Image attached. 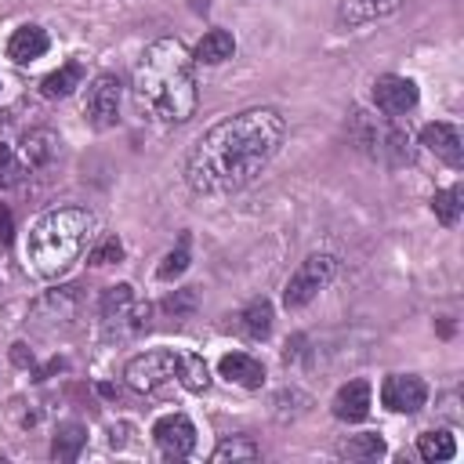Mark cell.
<instances>
[{
	"instance_id": "obj_30",
	"label": "cell",
	"mask_w": 464,
	"mask_h": 464,
	"mask_svg": "<svg viewBox=\"0 0 464 464\" xmlns=\"http://www.w3.org/2000/svg\"><path fill=\"white\" fill-rule=\"evenodd\" d=\"M25 174H33V170L25 167V160L18 156V149H14V145H7V141H0V188L18 185Z\"/></svg>"
},
{
	"instance_id": "obj_5",
	"label": "cell",
	"mask_w": 464,
	"mask_h": 464,
	"mask_svg": "<svg viewBox=\"0 0 464 464\" xmlns=\"http://www.w3.org/2000/svg\"><path fill=\"white\" fill-rule=\"evenodd\" d=\"M355 141L381 163H410V130H402L392 116H366L355 112Z\"/></svg>"
},
{
	"instance_id": "obj_20",
	"label": "cell",
	"mask_w": 464,
	"mask_h": 464,
	"mask_svg": "<svg viewBox=\"0 0 464 464\" xmlns=\"http://www.w3.org/2000/svg\"><path fill=\"white\" fill-rule=\"evenodd\" d=\"M72 312H76V294H72V286L47 290V294L33 304V315H36L40 323H51V326L69 323V319H72Z\"/></svg>"
},
{
	"instance_id": "obj_10",
	"label": "cell",
	"mask_w": 464,
	"mask_h": 464,
	"mask_svg": "<svg viewBox=\"0 0 464 464\" xmlns=\"http://www.w3.org/2000/svg\"><path fill=\"white\" fill-rule=\"evenodd\" d=\"M152 442L156 450L167 457V460H181L196 450V424L188 413L181 410H170V413H160L152 420Z\"/></svg>"
},
{
	"instance_id": "obj_23",
	"label": "cell",
	"mask_w": 464,
	"mask_h": 464,
	"mask_svg": "<svg viewBox=\"0 0 464 464\" xmlns=\"http://www.w3.org/2000/svg\"><path fill=\"white\" fill-rule=\"evenodd\" d=\"M178 384L185 392H207L210 388V366L199 352H178Z\"/></svg>"
},
{
	"instance_id": "obj_8",
	"label": "cell",
	"mask_w": 464,
	"mask_h": 464,
	"mask_svg": "<svg viewBox=\"0 0 464 464\" xmlns=\"http://www.w3.org/2000/svg\"><path fill=\"white\" fill-rule=\"evenodd\" d=\"M120 105H123V83L116 72H98L87 83L83 94V120L94 130H112L120 123Z\"/></svg>"
},
{
	"instance_id": "obj_22",
	"label": "cell",
	"mask_w": 464,
	"mask_h": 464,
	"mask_svg": "<svg viewBox=\"0 0 464 464\" xmlns=\"http://www.w3.org/2000/svg\"><path fill=\"white\" fill-rule=\"evenodd\" d=\"M417 453H420V460H428V464L453 460V457H457V439H453V431H446V428L420 431V435H417Z\"/></svg>"
},
{
	"instance_id": "obj_34",
	"label": "cell",
	"mask_w": 464,
	"mask_h": 464,
	"mask_svg": "<svg viewBox=\"0 0 464 464\" xmlns=\"http://www.w3.org/2000/svg\"><path fill=\"white\" fill-rule=\"evenodd\" d=\"M0 460H4V453H0Z\"/></svg>"
},
{
	"instance_id": "obj_6",
	"label": "cell",
	"mask_w": 464,
	"mask_h": 464,
	"mask_svg": "<svg viewBox=\"0 0 464 464\" xmlns=\"http://www.w3.org/2000/svg\"><path fill=\"white\" fill-rule=\"evenodd\" d=\"M337 268H341V261H337L334 254H308V257L290 272V279H286V286H283V308L301 312L304 304H312V301L334 283Z\"/></svg>"
},
{
	"instance_id": "obj_2",
	"label": "cell",
	"mask_w": 464,
	"mask_h": 464,
	"mask_svg": "<svg viewBox=\"0 0 464 464\" xmlns=\"http://www.w3.org/2000/svg\"><path fill=\"white\" fill-rule=\"evenodd\" d=\"M130 91L141 116H149L152 123H185L196 112L199 98L192 51L174 36L152 40L134 65Z\"/></svg>"
},
{
	"instance_id": "obj_19",
	"label": "cell",
	"mask_w": 464,
	"mask_h": 464,
	"mask_svg": "<svg viewBox=\"0 0 464 464\" xmlns=\"http://www.w3.org/2000/svg\"><path fill=\"white\" fill-rule=\"evenodd\" d=\"M58 134L54 130H44V127H36V130H29L25 138H22V145H14L18 149V156L25 160V167L29 170H40L44 163H51L54 160V152H58Z\"/></svg>"
},
{
	"instance_id": "obj_28",
	"label": "cell",
	"mask_w": 464,
	"mask_h": 464,
	"mask_svg": "<svg viewBox=\"0 0 464 464\" xmlns=\"http://www.w3.org/2000/svg\"><path fill=\"white\" fill-rule=\"evenodd\" d=\"M188 261H192V254H188V236H181V239H178V246H174V250H167V254H163V261L156 265V279H160V283H174V279L188 268Z\"/></svg>"
},
{
	"instance_id": "obj_21",
	"label": "cell",
	"mask_w": 464,
	"mask_h": 464,
	"mask_svg": "<svg viewBox=\"0 0 464 464\" xmlns=\"http://www.w3.org/2000/svg\"><path fill=\"white\" fill-rule=\"evenodd\" d=\"M80 83H83V62H80V58H69L62 69H54V72H47V76L40 80V94H44V98H65V94H72Z\"/></svg>"
},
{
	"instance_id": "obj_1",
	"label": "cell",
	"mask_w": 464,
	"mask_h": 464,
	"mask_svg": "<svg viewBox=\"0 0 464 464\" xmlns=\"http://www.w3.org/2000/svg\"><path fill=\"white\" fill-rule=\"evenodd\" d=\"M286 120L272 105L232 112L207 127L185 156V181L196 196H228L250 185L283 145Z\"/></svg>"
},
{
	"instance_id": "obj_9",
	"label": "cell",
	"mask_w": 464,
	"mask_h": 464,
	"mask_svg": "<svg viewBox=\"0 0 464 464\" xmlns=\"http://www.w3.org/2000/svg\"><path fill=\"white\" fill-rule=\"evenodd\" d=\"M373 105H377V112L381 116H392V120H399V116H410L417 105H420V87H417V80L413 76H402V72H381L377 80H373Z\"/></svg>"
},
{
	"instance_id": "obj_17",
	"label": "cell",
	"mask_w": 464,
	"mask_h": 464,
	"mask_svg": "<svg viewBox=\"0 0 464 464\" xmlns=\"http://www.w3.org/2000/svg\"><path fill=\"white\" fill-rule=\"evenodd\" d=\"M272 319H276V308L268 297H250L239 315H236V330L246 337V341H265L272 334Z\"/></svg>"
},
{
	"instance_id": "obj_13",
	"label": "cell",
	"mask_w": 464,
	"mask_h": 464,
	"mask_svg": "<svg viewBox=\"0 0 464 464\" xmlns=\"http://www.w3.org/2000/svg\"><path fill=\"white\" fill-rule=\"evenodd\" d=\"M370 410H373V384H370L366 377L344 381V384L334 392V399H330V413H334L337 420H344V424L366 420Z\"/></svg>"
},
{
	"instance_id": "obj_26",
	"label": "cell",
	"mask_w": 464,
	"mask_h": 464,
	"mask_svg": "<svg viewBox=\"0 0 464 464\" xmlns=\"http://www.w3.org/2000/svg\"><path fill=\"white\" fill-rule=\"evenodd\" d=\"M384 450L388 446L377 431H359L341 442V457H348V460H377V457H384Z\"/></svg>"
},
{
	"instance_id": "obj_3",
	"label": "cell",
	"mask_w": 464,
	"mask_h": 464,
	"mask_svg": "<svg viewBox=\"0 0 464 464\" xmlns=\"http://www.w3.org/2000/svg\"><path fill=\"white\" fill-rule=\"evenodd\" d=\"M94 232V214L87 207H54L40 214L25 232V261L36 276H62Z\"/></svg>"
},
{
	"instance_id": "obj_25",
	"label": "cell",
	"mask_w": 464,
	"mask_h": 464,
	"mask_svg": "<svg viewBox=\"0 0 464 464\" xmlns=\"http://www.w3.org/2000/svg\"><path fill=\"white\" fill-rule=\"evenodd\" d=\"M464 192H460V185H446V188H439L435 196H431V214L439 218V225H446V228H453L457 221H460V214H464Z\"/></svg>"
},
{
	"instance_id": "obj_18",
	"label": "cell",
	"mask_w": 464,
	"mask_h": 464,
	"mask_svg": "<svg viewBox=\"0 0 464 464\" xmlns=\"http://www.w3.org/2000/svg\"><path fill=\"white\" fill-rule=\"evenodd\" d=\"M232 54H236V36L228 29H207L192 47V62L199 65H221Z\"/></svg>"
},
{
	"instance_id": "obj_29",
	"label": "cell",
	"mask_w": 464,
	"mask_h": 464,
	"mask_svg": "<svg viewBox=\"0 0 464 464\" xmlns=\"http://www.w3.org/2000/svg\"><path fill=\"white\" fill-rule=\"evenodd\" d=\"M272 413H276V420H294V417H301L308 406H312V399L301 392V388H283V392H276V399H272Z\"/></svg>"
},
{
	"instance_id": "obj_12",
	"label": "cell",
	"mask_w": 464,
	"mask_h": 464,
	"mask_svg": "<svg viewBox=\"0 0 464 464\" xmlns=\"http://www.w3.org/2000/svg\"><path fill=\"white\" fill-rule=\"evenodd\" d=\"M417 138H420V145H424L435 160H442L446 167H453V170L464 167V138H460V127H457V123H450V120H431V123L420 127Z\"/></svg>"
},
{
	"instance_id": "obj_33",
	"label": "cell",
	"mask_w": 464,
	"mask_h": 464,
	"mask_svg": "<svg viewBox=\"0 0 464 464\" xmlns=\"http://www.w3.org/2000/svg\"><path fill=\"white\" fill-rule=\"evenodd\" d=\"M0 225H4V232H11V218H7V210L0 207Z\"/></svg>"
},
{
	"instance_id": "obj_11",
	"label": "cell",
	"mask_w": 464,
	"mask_h": 464,
	"mask_svg": "<svg viewBox=\"0 0 464 464\" xmlns=\"http://www.w3.org/2000/svg\"><path fill=\"white\" fill-rule=\"evenodd\" d=\"M381 406L388 410V413H420L424 410V402H428V384H424V377H417V373H388L384 381H381Z\"/></svg>"
},
{
	"instance_id": "obj_16",
	"label": "cell",
	"mask_w": 464,
	"mask_h": 464,
	"mask_svg": "<svg viewBox=\"0 0 464 464\" xmlns=\"http://www.w3.org/2000/svg\"><path fill=\"white\" fill-rule=\"evenodd\" d=\"M47 47H51L47 29L36 25V22H25V25H18V29L11 33V40H7V58H11L14 65H29V62L44 58Z\"/></svg>"
},
{
	"instance_id": "obj_4",
	"label": "cell",
	"mask_w": 464,
	"mask_h": 464,
	"mask_svg": "<svg viewBox=\"0 0 464 464\" xmlns=\"http://www.w3.org/2000/svg\"><path fill=\"white\" fill-rule=\"evenodd\" d=\"M149 315H152V304L141 301L130 283H112V286H105V294H102V301H98V319H102V330H105L109 341L138 337V334L149 326Z\"/></svg>"
},
{
	"instance_id": "obj_31",
	"label": "cell",
	"mask_w": 464,
	"mask_h": 464,
	"mask_svg": "<svg viewBox=\"0 0 464 464\" xmlns=\"http://www.w3.org/2000/svg\"><path fill=\"white\" fill-rule=\"evenodd\" d=\"M120 257H123V243H120L116 236H102V239L91 246V254H87V261H91L94 268L112 265V261H120Z\"/></svg>"
},
{
	"instance_id": "obj_14",
	"label": "cell",
	"mask_w": 464,
	"mask_h": 464,
	"mask_svg": "<svg viewBox=\"0 0 464 464\" xmlns=\"http://www.w3.org/2000/svg\"><path fill=\"white\" fill-rule=\"evenodd\" d=\"M218 377L236 384V388H246V392H257L265 384V366L257 355L250 352H225L218 359Z\"/></svg>"
},
{
	"instance_id": "obj_27",
	"label": "cell",
	"mask_w": 464,
	"mask_h": 464,
	"mask_svg": "<svg viewBox=\"0 0 464 464\" xmlns=\"http://www.w3.org/2000/svg\"><path fill=\"white\" fill-rule=\"evenodd\" d=\"M83 442H87V431H83L80 424H62V428L54 431L51 453H54V460H76L80 450H83Z\"/></svg>"
},
{
	"instance_id": "obj_7",
	"label": "cell",
	"mask_w": 464,
	"mask_h": 464,
	"mask_svg": "<svg viewBox=\"0 0 464 464\" xmlns=\"http://www.w3.org/2000/svg\"><path fill=\"white\" fill-rule=\"evenodd\" d=\"M123 381L141 395H160L178 384V352L174 348H149L123 366Z\"/></svg>"
},
{
	"instance_id": "obj_15",
	"label": "cell",
	"mask_w": 464,
	"mask_h": 464,
	"mask_svg": "<svg viewBox=\"0 0 464 464\" xmlns=\"http://www.w3.org/2000/svg\"><path fill=\"white\" fill-rule=\"evenodd\" d=\"M406 0H341L337 4V29H362L377 18H388Z\"/></svg>"
},
{
	"instance_id": "obj_32",
	"label": "cell",
	"mask_w": 464,
	"mask_h": 464,
	"mask_svg": "<svg viewBox=\"0 0 464 464\" xmlns=\"http://www.w3.org/2000/svg\"><path fill=\"white\" fill-rule=\"evenodd\" d=\"M192 304H196V294H192V290H174V294L167 297V308H170L174 315H178V312H188Z\"/></svg>"
},
{
	"instance_id": "obj_24",
	"label": "cell",
	"mask_w": 464,
	"mask_h": 464,
	"mask_svg": "<svg viewBox=\"0 0 464 464\" xmlns=\"http://www.w3.org/2000/svg\"><path fill=\"white\" fill-rule=\"evenodd\" d=\"M257 457H261V446L250 435H225L210 453L214 464H236V460H257Z\"/></svg>"
}]
</instances>
